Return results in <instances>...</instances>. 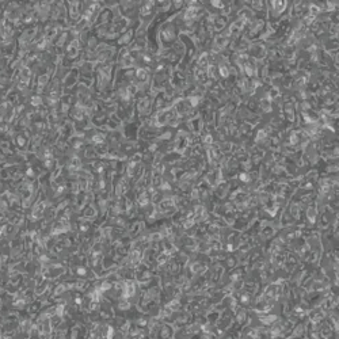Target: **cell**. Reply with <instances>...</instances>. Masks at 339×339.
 <instances>
[{"mask_svg":"<svg viewBox=\"0 0 339 339\" xmlns=\"http://www.w3.org/2000/svg\"><path fill=\"white\" fill-rule=\"evenodd\" d=\"M138 76H140V78H142V79H145L147 78V73L144 71H141V69H140V71H138Z\"/></svg>","mask_w":339,"mask_h":339,"instance_id":"cell-1","label":"cell"}]
</instances>
